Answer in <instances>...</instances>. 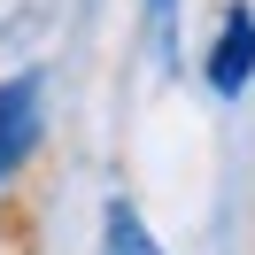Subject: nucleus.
<instances>
[{
  "instance_id": "f03ea898",
  "label": "nucleus",
  "mask_w": 255,
  "mask_h": 255,
  "mask_svg": "<svg viewBox=\"0 0 255 255\" xmlns=\"http://www.w3.org/2000/svg\"><path fill=\"white\" fill-rule=\"evenodd\" d=\"M31 139H39V78H16L0 85V178L31 155Z\"/></svg>"
},
{
  "instance_id": "f257e3e1",
  "label": "nucleus",
  "mask_w": 255,
  "mask_h": 255,
  "mask_svg": "<svg viewBox=\"0 0 255 255\" xmlns=\"http://www.w3.org/2000/svg\"><path fill=\"white\" fill-rule=\"evenodd\" d=\"M248 78H255V8L232 0L217 23V47H209V85L232 101V93H248Z\"/></svg>"
},
{
  "instance_id": "7ed1b4c3",
  "label": "nucleus",
  "mask_w": 255,
  "mask_h": 255,
  "mask_svg": "<svg viewBox=\"0 0 255 255\" xmlns=\"http://www.w3.org/2000/svg\"><path fill=\"white\" fill-rule=\"evenodd\" d=\"M101 255H162V240L139 224L131 201H109V217H101Z\"/></svg>"
},
{
  "instance_id": "20e7f679",
  "label": "nucleus",
  "mask_w": 255,
  "mask_h": 255,
  "mask_svg": "<svg viewBox=\"0 0 255 255\" xmlns=\"http://www.w3.org/2000/svg\"><path fill=\"white\" fill-rule=\"evenodd\" d=\"M147 39H155L162 62L178 54V0H147Z\"/></svg>"
}]
</instances>
